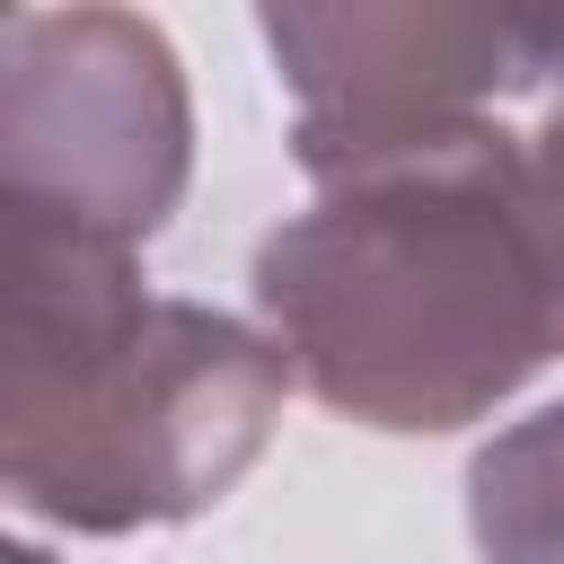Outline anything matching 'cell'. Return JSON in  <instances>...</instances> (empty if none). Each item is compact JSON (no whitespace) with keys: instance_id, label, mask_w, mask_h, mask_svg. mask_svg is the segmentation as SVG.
I'll list each match as a JSON object with an SVG mask.
<instances>
[{"instance_id":"2","label":"cell","mask_w":564,"mask_h":564,"mask_svg":"<svg viewBox=\"0 0 564 564\" xmlns=\"http://www.w3.org/2000/svg\"><path fill=\"white\" fill-rule=\"evenodd\" d=\"M0 176L150 247L194 176L176 44L123 0L0 18Z\"/></svg>"},{"instance_id":"3","label":"cell","mask_w":564,"mask_h":564,"mask_svg":"<svg viewBox=\"0 0 564 564\" xmlns=\"http://www.w3.org/2000/svg\"><path fill=\"white\" fill-rule=\"evenodd\" d=\"M256 26L308 185L529 106L511 0H256Z\"/></svg>"},{"instance_id":"4","label":"cell","mask_w":564,"mask_h":564,"mask_svg":"<svg viewBox=\"0 0 564 564\" xmlns=\"http://www.w3.org/2000/svg\"><path fill=\"white\" fill-rule=\"evenodd\" d=\"M150 300L132 238L0 176V502L53 520Z\"/></svg>"},{"instance_id":"1","label":"cell","mask_w":564,"mask_h":564,"mask_svg":"<svg viewBox=\"0 0 564 564\" xmlns=\"http://www.w3.org/2000/svg\"><path fill=\"white\" fill-rule=\"evenodd\" d=\"M256 326L291 388L370 432H458L564 361V132H467L317 176L256 247Z\"/></svg>"},{"instance_id":"5","label":"cell","mask_w":564,"mask_h":564,"mask_svg":"<svg viewBox=\"0 0 564 564\" xmlns=\"http://www.w3.org/2000/svg\"><path fill=\"white\" fill-rule=\"evenodd\" d=\"M467 529L485 555L555 564L564 555V397L494 432L467 467Z\"/></svg>"},{"instance_id":"7","label":"cell","mask_w":564,"mask_h":564,"mask_svg":"<svg viewBox=\"0 0 564 564\" xmlns=\"http://www.w3.org/2000/svg\"><path fill=\"white\" fill-rule=\"evenodd\" d=\"M0 18H18V0H0Z\"/></svg>"},{"instance_id":"6","label":"cell","mask_w":564,"mask_h":564,"mask_svg":"<svg viewBox=\"0 0 564 564\" xmlns=\"http://www.w3.org/2000/svg\"><path fill=\"white\" fill-rule=\"evenodd\" d=\"M520 62H529V123L564 132V0H511Z\"/></svg>"}]
</instances>
